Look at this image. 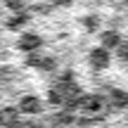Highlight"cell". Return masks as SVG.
<instances>
[{
	"label": "cell",
	"instance_id": "cell-1",
	"mask_svg": "<svg viewBox=\"0 0 128 128\" xmlns=\"http://www.w3.org/2000/svg\"><path fill=\"white\" fill-rule=\"evenodd\" d=\"M43 100L40 97H36V95H24L22 100H19V114H26V116H36V114H40L43 112Z\"/></svg>",
	"mask_w": 128,
	"mask_h": 128
},
{
	"label": "cell",
	"instance_id": "cell-2",
	"mask_svg": "<svg viewBox=\"0 0 128 128\" xmlns=\"http://www.w3.org/2000/svg\"><path fill=\"white\" fill-rule=\"evenodd\" d=\"M22 124V114L17 107H2L0 109V128H17Z\"/></svg>",
	"mask_w": 128,
	"mask_h": 128
},
{
	"label": "cell",
	"instance_id": "cell-3",
	"mask_svg": "<svg viewBox=\"0 0 128 128\" xmlns=\"http://www.w3.org/2000/svg\"><path fill=\"white\" fill-rule=\"evenodd\" d=\"M90 64L95 69H104L107 64H109V55H107V50H102V48H100V50H92L90 52Z\"/></svg>",
	"mask_w": 128,
	"mask_h": 128
},
{
	"label": "cell",
	"instance_id": "cell-4",
	"mask_svg": "<svg viewBox=\"0 0 128 128\" xmlns=\"http://www.w3.org/2000/svg\"><path fill=\"white\" fill-rule=\"evenodd\" d=\"M74 121H76V119H74V114H69V112H60V114H55L50 119V124L52 126H71Z\"/></svg>",
	"mask_w": 128,
	"mask_h": 128
},
{
	"label": "cell",
	"instance_id": "cell-5",
	"mask_svg": "<svg viewBox=\"0 0 128 128\" xmlns=\"http://www.w3.org/2000/svg\"><path fill=\"white\" fill-rule=\"evenodd\" d=\"M17 128H43L40 124H31V121H28V124H19Z\"/></svg>",
	"mask_w": 128,
	"mask_h": 128
}]
</instances>
